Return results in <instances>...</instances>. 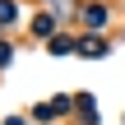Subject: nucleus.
I'll return each instance as SVG.
<instances>
[{
  "instance_id": "f257e3e1",
  "label": "nucleus",
  "mask_w": 125,
  "mask_h": 125,
  "mask_svg": "<svg viewBox=\"0 0 125 125\" xmlns=\"http://www.w3.org/2000/svg\"><path fill=\"white\" fill-rule=\"evenodd\" d=\"M9 125H23V121H9Z\"/></svg>"
}]
</instances>
